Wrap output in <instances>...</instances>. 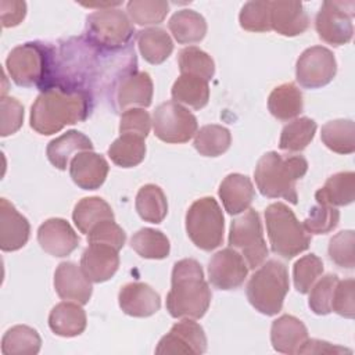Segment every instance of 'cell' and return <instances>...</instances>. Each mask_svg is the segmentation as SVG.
Instances as JSON below:
<instances>
[{
	"instance_id": "f5cc1de1",
	"label": "cell",
	"mask_w": 355,
	"mask_h": 355,
	"mask_svg": "<svg viewBox=\"0 0 355 355\" xmlns=\"http://www.w3.org/2000/svg\"><path fill=\"white\" fill-rule=\"evenodd\" d=\"M343 352L351 354V349L333 345L327 341L316 340V338H308L298 349V354H343Z\"/></svg>"
},
{
	"instance_id": "d6a6232c",
	"label": "cell",
	"mask_w": 355,
	"mask_h": 355,
	"mask_svg": "<svg viewBox=\"0 0 355 355\" xmlns=\"http://www.w3.org/2000/svg\"><path fill=\"white\" fill-rule=\"evenodd\" d=\"M136 211L144 222L161 223L168 214V201L162 189L153 183L141 186L136 196Z\"/></svg>"
},
{
	"instance_id": "484cf974",
	"label": "cell",
	"mask_w": 355,
	"mask_h": 355,
	"mask_svg": "<svg viewBox=\"0 0 355 355\" xmlns=\"http://www.w3.org/2000/svg\"><path fill=\"white\" fill-rule=\"evenodd\" d=\"M86 312L80 304L64 301L57 304L49 315V327L61 337H75L86 329Z\"/></svg>"
},
{
	"instance_id": "d4e9b609",
	"label": "cell",
	"mask_w": 355,
	"mask_h": 355,
	"mask_svg": "<svg viewBox=\"0 0 355 355\" xmlns=\"http://www.w3.org/2000/svg\"><path fill=\"white\" fill-rule=\"evenodd\" d=\"M92 150L93 143L86 135L78 130H68L47 144L46 155L53 166L64 171L67 169L72 154Z\"/></svg>"
},
{
	"instance_id": "4fadbf2b",
	"label": "cell",
	"mask_w": 355,
	"mask_h": 355,
	"mask_svg": "<svg viewBox=\"0 0 355 355\" xmlns=\"http://www.w3.org/2000/svg\"><path fill=\"white\" fill-rule=\"evenodd\" d=\"M207 351V337L204 329L194 319H182L165 334L157 348L158 355H200Z\"/></svg>"
},
{
	"instance_id": "c3c4849f",
	"label": "cell",
	"mask_w": 355,
	"mask_h": 355,
	"mask_svg": "<svg viewBox=\"0 0 355 355\" xmlns=\"http://www.w3.org/2000/svg\"><path fill=\"white\" fill-rule=\"evenodd\" d=\"M331 311L337 315L352 319L355 313V280L345 279L338 280L333 300H331Z\"/></svg>"
},
{
	"instance_id": "ac0fdd59",
	"label": "cell",
	"mask_w": 355,
	"mask_h": 355,
	"mask_svg": "<svg viewBox=\"0 0 355 355\" xmlns=\"http://www.w3.org/2000/svg\"><path fill=\"white\" fill-rule=\"evenodd\" d=\"M153 92V80L147 72H129L115 83L116 107L123 111L135 105L147 108L151 105Z\"/></svg>"
},
{
	"instance_id": "d590c367",
	"label": "cell",
	"mask_w": 355,
	"mask_h": 355,
	"mask_svg": "<svg viewBox=\"0 0 355 355\" xmlns=\"http://www.w3.org/2000/svg\"><path fill=\"white\" fill-rule=\"evenodd\" d=\"M111 161L121 168H133L146 157L144 139L136 135H121L112 141L107 151Z\"/></svg>"
},
{
	"instance_id": "836d02e7",
	"label": "cell",
	"mask_w": 355,
	"mask_h": 355,
	"mask_svg": "<svg viewBox=\"0 0 355 355\" xmlns=\"http://www.w3.org/2000/svg\"><path fill=\"white\" fill-rule=\"evenodd\" d=\"M40 347L42 338L39 333L26 324L12 326L1 338L3 355H36Z\"/></svg>"
},
{
	"instance_id": "60d3db41",
	"label": "cell",
	"mask_w": 355,
	"mask_h": 355,
	"mask_svg": "<svg viewBox=\"0 0 355 355\" xmlns=\"http://www.w3.org/2000/svg\"><path fill=\"white\" fill-rule=\"evenodd\" d=\"M126 11L137 25H157L165 19L169 4L164 0H132L126 4Z\"/></svg>"
},
{
	"instance_id": "30bf717a",
	"label": "cell",
	"mask_w": 355,
	"mask_h": 355,
	"mask_svg": "<svg viewBox=\"0 0 355 355\" xmlns=\"http://www.w3.org/2000/svg\"><path fill=\"white\" fill-rule=\"evenodd\" d=\"M354 14L355 3L352 0L323 1L315 18L319 37L334 47L347 44L354 35Z\"/></svg>"
},
{
	"instance_id": "9c48e42d",
	"label": "cell",
	"mask_w": 355,
	"mask_h": 355,
	"mask_svg": "<svg viewBox=\"0 0 355 355\" xmlns=\"http://www.w3.org/2000/svg\"><path fill=\"white\" fill-rule=\"evenodd\" d=\"M229 245L241 252L248 269L261 266L268 257V247L263 239L259 214L250 208L230 223Z\"/></svg>"
},
{
	"instance_id": "bcb514c9",
	"label": "cell",
	"mask_w": 355,
	"mask_h": 355,
	"mask_svg": "<svg viewBox=\"0 0 355 355\" xmlns=\"http://www.w3.org/2000/svg\"><path fill=\"white\" fill-rule=\"evenodd\" d=\"M340 222V212L334 207L315 205L311 208L309 215L302 222L304 229L312 234H326L337 227Z\"/></svg>"
},
{
	"instance_id": "e0dca14e",
	"label": "cell",
	"mask_w": 355,
	"mask_h": 355,
	"mask_svg": "<svg viewBox=\"0 0 355 355\" xmlns=\"http://www.w3.org/2000/svg\"><path fill=\"white\" fill-rule=\"evenodd\" d=\"M54 288L60 298L80 305L89 302L93 287L92 282L73 262H61L54 272Z\"/></svg>"
},
{
	"instance_id": "277c9868",
	"label": "cell",
	"mask_w": 355,
	"mask_h": 355,
	"mask_svg": "<svg viewBox=\"0 0 355 355\" xmlns=\"http://www.w3.org/2000/svg\"><path fill=\"white\" fill-rule=\"evenodd\" d=\"M54 67L55 47L40 42H28L14 47L6 60V69L15 85L36 86L40 92L54 85Z\"/></svg>"
},
{
	"instance_id": "f6af8a7d",
	"label": "cell",
	"mask_w": 355,
	"mask_h": 355,
	"mask_svg": "<svg viewBox=\"0 0 355 355\" xmlns=\"http://www.w3.org/2000/svg\"><path fill=\"white\" fill-rule=\"evenodd\" d=\"M355 233L354 230H341L329 241V257L340 268L354 269L355 266Z\"/></svg>"
},
{
	"instance_id": "8d00e7d4",
	"label": "cell",
	"mask_w": 355,
	"mask_h": 355,
	"mask_svg": "<svg viewBox=\"0 0 355 355\" xmlns=\"http://www.w3.org/2000/svg\"><path fill=\"white\" fill-rule=\"evenodd\" d=\"M316 129L318 125L313 119L308 116L295 118L282 130L279 140L280 150L288 153H300L305 150L308 144L313 140Z\"/></svg>"
},
{
	"instance_id": "f907efd6",
	"label": "cell",
	"mask_w": 355,
	"mask_h": 355,
	"mask_svg": "<svg viewBox=\"0 0 355 355\" xmlns=\"http://www.w3.org/2000/svg\"><path fill=\"white\" fill-rule=\"evenodd\" d=\"M126 241V233L114 220H103L97 223L87 234V243H103L112 245L118 251Z\"/></svg>"
},
{
	"instance_id": "d6986e66",
	"label": "cell",
	"mask_w": 355,
	"mask_h": 355,
	"mask_svg": "<svg viewBox=\"0 0 355 355\" xmlns=\"http://www.w3.org/2000/svg\"><path fill=\"white\" fill-rule=\"evenodd\" d=\"M118 302L122 312L133 318L151 316L161 308L159 294L151 286L141 282L125 284L119 290Z\"/></svg>"
},
{
	"instance_id": "ab89813d",
	"label": "cell",
	"mask_w": 355,
	"mask_h": 355,
	"mask_svg": "<svg viewBox=\"0 0 355 355\" xmlns=\"http://www.w3.org/2000/svg\"><path fill=\"white\" fill-rule=\"evenodd\" d=\"M179 69L182 75L198 76L204 80H211L215 73V62L209 54L196 46L184 47L178 57Z\"/></svg>"
},
{
	"instance_id": "5b68a950",
	"label": "cell",
	"mask_w": 355,
	"mask_h": 355,
	"mask_svg": "<svg viewBox=\"0 0 355 355\" xmlns=\"http://www.w3.org/2000/svg\"><path fill=\"white\" fill-rule=\"evenodd\" d=\"M265 222L270 250L282 258L291 259L309 248L311 236L286 204L268 205Z\"/></svg>"
},
{
	"instance_id": "681fc988",
	"label": "cell",
	"mask_w": 355,
	"mask_h": 355,
	"mask_svg": "<svg viewBox=\"0 0 355 355\" xmlns=\"http://www.w3.org/2000/svg\"><path fill=\"white\" fill-rule=\"evenodd\" d=\"M151 129L150 114L144 108H129L125 110L121 115L119 133L136 135L146 139Z\"/></svg>"
},
{
	"instance_id": "1f68e13d",
	"label": "cell",
	"mask_w": 355,
	"mask_h": 355,
	"mask_svg": "<svg viewBox=\"0 0 355 355\" xmlns=\"http://www.w3.org/2000/svg\"><path fill=\"white\" fill-rule=\"evenodd\" d=\"M176 103L186 104L193 110H201L208 104L209 86L208 82L193 75H180L171 90Z\"/></svg>"
},
{
	"instance_id": "f35d334b",
	"label": "cell",
	"mask_w": 355,
	"mask_h": 355,
	"mask_svg": "<svg viewBox=\"0 0 355 355\" xmlns=\"http://www.w3.org/2000/svg\"><path fill=\"white\" fill-rule=\"evenodd\" d=\"M130 247L147 259H164L169 255V239L161 232L151 227L137 230L130 239Z\"/></svg>"
},
{
	"instance_id": "603a6c76",
	"label": "cell",
	"mask_w": 355,
	"mask_h": 355,
	"mask_svg": "<svg viewBox=\"0 0 355 355\" xmlns=\"http://www.w3.org/2000/svg\"><path fill=\"white\" fill-rule=\"evenodd\" d=\"M218 194L225 211L230 215H237L250 208L255 196V189L248 176L230 173L222 180Z\"/></svg>"
},
{
	"instance_id": "ee69618b",
	"label": "cell",
	"mask_w": 355,
	"mask_h": 355,
	"mask_svg": "<svg viewBox=\"0 0 355 355\" xmlns=\"http://www.w3.org/2000/svg\"><path fill=\"white\" fill-rule=\"evenodd\" d=\"M338 280L337 275L327 273L320 280L315 282L309 290L311 294L308 300V305L313 313L327 315L331 312V300Z\"/></svg>"
},
{
	"instance_id": "8992f818",
	"label": "cell",
	"mask_w": 355,
	"mask_h": 355,
	"mask_svg": "<svg viewBox=\"0 0 355 355\" xmlns=\"http://www.w3.org/2000/svg\"><path fill=\"white\" fill-rule=\"evenodd\" d=\"M288 288L286 265L277 259H269L251 276L247 284V298L259 313L273 316L282 311Z\"/></svg>"
},
{
	"instance_id": "ba28073f",
	"label": "cell",
	"mask_w": 355,
	"mask_h": 355,
	"mask_svg": "<svg viewBox=\"0 0 355 355\" xmlns=\"http://www.w3.org/2000/svg\"><path fill=\"white\" fill-rule=\"evenodd\" d=\"M225 218L214 197L196 200L186 212V232L196 247L212 251L223 241Z\"/></svg>"
},
{
	"instance_id": "f1b7e54d",
	"label": "cell",
	"mask_w": 355,
	"mask_h": 355,
	"mask_svg": "<svg viewBox=\"0 0 355 355\" xmlns=\"http://www.w3.org/2000/svg\"><path fill=\"white\" fill-rule=\"evenodd\" d=\"M168 26L175 40L180 44L198 43L207 35L205 18L200 12L189 8L176 11L171 17Z\"/></svg>"
},
{
	"instance_id": "74e56055",
	"label": "cell",
	"mask_w": 355,
	"mask_h": 355,
	"mask_svg": "<svg viewBox=\"0 0 355 355\" xmlns=\"http://www.w3.org/2000/svg\"><path fill=\"white\" fill-rule=\"evenodd\" d=\"M232 143V135L222 125H205L194 135L193 146L204 157H219L226 153Z\"/></svg>"
},
{
	"instance_id": "8fae6325",
	"label": "cell",
	"mask_w": 355,
	"mask_h": 355,
	"mask_svg": "<svg viewBox=\"0 0 355 355\" xmlns=\"http://www.w3.org/2000/svg\"><path fill=\"white\" fill-rule=\"evenodd\" d=\"M154 135L171 144L189 141L198 129L197 118L176 101L159 104L153 114Z\"/></svg>"
},
{
	"instance_id": "7bdbcfd3",
	"label": "cell",
	"mask_w": 355,
	"mask_h": 355,
	"mask_svg": "<svg viewBox=\"0 0 355 355\" xmlns=\"http://www.w3.org/2000/svg\"><path fill=\"white\" fill-rule=\"evenodd\" d=\"M240 26L248 32H269L270 1H247L239 14Z\"/></svg>"
},
{
	"instance_id": "7402d4cb",
	"label": "cell",
	"mask_w": 355,
	"mask_h": 355,
	"mask_svg": "<svg viewBox=\"0 0 355 355\" xmlns=\"http://www.w3.org/2000/svg\"><path fill=\"white\" fill-rule=\"evenodd\" d=\"M309 26V17L301 1H270V28L282 36L293 37L304 33Z\"/></svg>"
},
{
	"instance_id": "f546056e",
	"label": "cell",
	"mask_w": 355,
	"mask_h": 355,
	"mask_svg": "<svg viewBox=\"0 0 355 355\" xmlns=\"http://www.w3.org/2000/svg\"><path fill=\"white\" fill-rule=\"evenodd\" d=\"M137 46L143 58L153 64H162L173 51V42L162 28H146L137 32Z\"/></svg>"
},
{
	"instance_id": "9a60e30c",
	"label": "cell",
	"mask_w": 355,
	"mask_h": 355,
	"mask_svg": "<svg viewBox=\"0 0 355 355\" xmlns=\"http://www.w3.org/2000/svg\"><path fill=\"white\" fill-rule=\"evenodd\" d=\"M37 241L47 254L62 258L79 245V237L72 226L62 218H50L37 229Z\"/></svg>"
},
{
	"instance_id": "816d5d0a",
	"label": "cell",
	"mask_w": 355,
	"mask_h": 355,
	"mask_svg": "<svg viewBox=\"0 0 355 355\" xmlns=\"http://www.w3.org/2000/svg\"><path fill=\"white\" fill-rule=\"evenodd\" d=\"M1 10V24L4 28L17 26L25 18L26 4L25 1H0Z\"/></svg>"
},
{
	"instance_id": "6da1fadb",
	"label": "cell",
	"mask_w": 355,
	"mask_h": 355,
	"mask_svg": "<svg viewBox=\"0 0 355 355\" xmlns=\"http://www.w3.org/2000/svg\"><path fill=\"white\" fill-rule=\"evenodd\" d=\"M93 108V96L86 90L53 86L36 97L31 107V128L43 136L60 132L67 125L85 121Z\"/></svg>"
},
{
	"instance_id": "b9f144b4",
	"label": "cell",
	"mask_w": 355,
	"mask_h": 355,
	"mask_svg": "<svg viewBox=\"0 0 355 355\" xmlns=\"http://www.w3.org/2000/svg\"><path fill=\"white\" fill-rule=\"evenodd\" d=\"M323 273V262L315 254L301 257L293 268L294 287L298 293L306 294Z\"/></svg>"
},
{
	"instance_id": "83f0119b",
	"label": "cell",
	"mask_w": 355,
	"mask_h": 355,
	"mask_svg": "<svg viewBox=\"0 0 355 355\" xmlns=\"http://www.w3.org/2000/svg\"><path fill=\"white\" fill-rule=\"evenodd\" d=\"M268 110L276 119L282 122L297 118L304 110L301 90L291 82L279 85L269 94Z\"/></svg>"
},
{
	"instance_id": "ffe728a7",
	"label": "cell",
	"mask_w": 355,
	"mask_h": 355,
	"mask_svg": "<svg viewBox=\"0 0 355 355\" xmlns=\"http://www.w3.org/2000/svg\"><path fill=\"white\" fill-rule=\"evenodd\" d=\"M110 166L107 159L93 151H82L69 162V175L73 183L83 190H96L107 179Z\"/></svg>"
},
{
	"instance_id": "e575fe53",
	"label": "cell",
	"mask_w": 355,
	"mask_h": 355,
	"mask_svg": "<svg viewBox=\"0 0 355 355\" xmlns=\"http://www.w3.org/2000/svg\"><path fill=\"white\" fill-rule=\"evenodd\" d=\"M323 144L337 154H352L355 151V123L351 119H334L322 126Z\"/></svg>"
},
{
	"instance_id": "7c38bea8",
	"label": "cell",
	"mask_w": 355,
	"mask_h": 355,
	"mask_svg": "<svg viewBox=\"0 0 355 355\" xmlns=\"http://www.w3.org/2000/svg\"><path fill=\"white\" fill-rule=\"evenodd\" d=\"M337 73L334 54L323 46H312L302 51L295 64L297 82L305 89L329 85Z\"/></svg>"
},
{
	"instance_id": "4dcf8cb0",
	"label": "cell",
	"mask_w": 355,
	"mask_h": 355,
	"mask_svg": "<svg viewBox=\"0 0 355 355\" xmlns=\"http://www.w3.org/2000/svg\"><path fill=\"white\" fill-rule=\"evenodd\" d=\"M72 219L80 233L89 234L97 223L103 220H114V212L105 200L100 197H85L76 202Z\"/></svg>"
},
{
	"instance_id": "cb8c5ba5",
	"label": "cell",
	"mask_w": 355,
	"mask_h": 355,
	"mask_svg": "<svg viewBox=\"0 0 355 355\" xmlns=\"http://www.w3.org/2000/svg\"><path fill=\"white\" fill-rule=\"evenodd\" d=\"M308 340L305 324L293 315H283L273 320L270 327V343L280 354H298L301 345Z\"/></svg>"
},
{
	"instance_id": "3957f363",
	"label": "cell",
	"mask_w": 355,
	"mask_h": 355,
	"mask_svg": "<svg viewBox=\"0 0 355 355\" xmlns=\"http://www.w3.org/2000/svg\"><path fill=\"white\" fill-rule=\"evenodd\" d=\"M308 161L302 155L284 158L276 151H269L258 159L254 178L263 197L284 198L291 204H297L295 183L305 176Z\"/></svg>"
},
{
	"instance_id": "5bb4252c",
	"label": "cell",
	"mask_w": 355,
	"mask_h": 355,
	"mask_svg": "<svg viewBox=\"0 0 355 355\" xmlns=\"http://www.w3.org/2000/svg\"><path fill=\"white\" fill-rule=\"evenodd\" d=\"M248 275V266L234 248L227 247L216 254L208 262V280L219 290H234L240 287Z\"/></svg>"
},
{
	"instance_id": "4316f807",
	"label": "cell",
	"mask_w": 355,
	"mask_h": 355,
	"mask_svg": "<svg viewBox=\"0 0 355 355\" xmlns=\"http://www.w3.org/2000/svg\"><path fill=\"white\" fill-rule=\"evenodd\" d=\"M315 198L320 205H349L355 198V173L347 171L331 175L323 187L315 193Z\"/></svg>"
},
{
	"instance_id": "7dc6e473",
	"label": "cell",
	"mask_w": 355,
	"mask_h": 355,
	"mask_svg": "<svg viewBox=\"0 0 355 355\" xmlns=\"http://www.w3.org/2000/svg\"><path fill=\"white\" fill-rule=\"evenodd\" d=\"M24 122V105L14 97L1 96L0 100V136L6 137L19 130Z\"/></svg>"
},
{
	"instance_id": "2e32d148",
	"label": "cell",
	"mask_w": 355,
	"mask_h": 355,
	"mask_svg": "<svg viewBox=\"0 0 355 355\" xmlns=\"http://www.w3.org/2000/svg\"><path fill=\"white\" fill-rule=\"evenodd\" d=\"M118 250L103 243H89L80 257V268L92 283L110 280L119 268Z\"/></svg>"
},
{
	"instance_id": "44dd1931",
	"label": "cell",
	"mask_w": 355,
	"mask_h": 355,
	"mask_svg": "<svg viewBox=\"0 0 355 355\" xmlns=\"http://www.w3.org/2000/svg\"><path fill=\"white\" fill-rule=\"evenodd\" d=\"M31 234L28 219L7 200L0 198V248L10 252L22 248Z\"/></svg>"
},
{
	"instance_id": "7a4b0ae2",
	"label": "cell",
	"mask_w": 355,
	"mask_h": 355,
	"mask_svg": "<svg viewBox=\"0 0 355 355\" xmlns=\"http://www.w3.org/2000/svg\"><path fill=\"white\" fill-rule=\"evenodd\" d=\"M172 287L166 295V309L176 319H200L211 304V288L201 265L193 258L178 261L172 269Z\"/></svg>"
},
{
	"instance_id": "52a82bcc",
	"label": "cell",
	"mask_w": 355,
	"mask_h": 355,
	"mask_svg": "<svg viewBox=\"0 0 355 355\" xmlns=\"http://www.w3.org/2000/svg\"><path fill=\"white\" fill-rule=\"evenodd\" d=\"M135 28L129 17L118 8H101L86 17L83 37L96 49L114 53L129 47Z\"/></svg>"
}]
</instances>
